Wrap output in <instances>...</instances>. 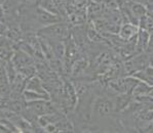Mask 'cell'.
I'll return each mask as SVG.
<instances>
[{
	"mask_svg": "<svg viewBox=\"0 0 153 133\" xmlns=\"http://www.w3.org/2000/svg\"><path fill=\"white\" fill-rule=\"evenodd\" d=\"M141 24L142 25L143 30H146L147 32H152L153 31V20L150 17H147V15H143L141 18L140 21Z\"/></svg>",
	"mask_w": 153,
	"mask_h": 133,
	"instance_id": "3",
	"label": "cell"
},
{
	"mask_svg": "<svg viewBox=\"0 0 153 133\" xmlns=\"http://www.w3.org/2000/svg\"><path fill=\"white\" fill-rule=\"evenodd\" d=\"M138 31V28L135 25L126 24L121 27L120 29V37L124 40H129Z\"/></svg>",
	"mask_w": 153,
	"mask_h": 133,
	"instance_id": "1",
	"label": "cell"
},
{
	"mask_svg": "<svg viewBox=\"0 0 153 133\" xmlns=\"http://www.w3.org/2000/svg\"><path fill=\"white\" fill-rule=\"evenodd\" d=\"M27 90L39 93V94H42V95H45V96H48V92L43 89V87H42V84H41V81L39 80L38 78H33L32 80L30 81L29 85L27 86Z\"/></svg>",
	"mask_w": 153,
	"mask_h": 133,
	"instance_id": "2",
	"label": "cell"
}]
</instances>
